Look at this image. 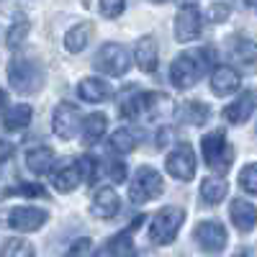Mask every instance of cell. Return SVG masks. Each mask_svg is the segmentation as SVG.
<instances>
[{"instance_id":"6da1fadb","label":"cell","mask_w":257,"mask_h":257,"mask_svg":"<svg viewBox=\"0 0 257 257\" xmlns=\"http://www.w3.org/2000/svg\"><path fill=\"white\" fill-rule=\"evenodd\" d=\"M213 57H216V52L211 47H203V49H196V52H183L180 57H175L173 67H170V80H173V85L178 90L193 88V85L201 80V75L213 64Z\"/></svg>"},{"instance_id":"7a4b0ae2","label":"cell","mask_w":257,"mask_h":257,"mask_svg":"<svg viewBox=\"0 0 257 257\" xmlns=\"http://www.w3.org/2000/svg\"><path fill=\"white\" fill-rule=\"evenodd\" d=\"M170 113H173V103L162 93H137L134 98H126L121 103V116L132 121H139L142 116L160 121L167 118Z\"/></svg>"},{"instance_id":"3957f363","label":"cell","mask_w":257,"mask_h":257,"mask_svg":"<svg viewBox=\"0 0 257 257\" xmlns=\"http://www.w3.org/2000/svg\"><path fill=\"white\" fill-rule=\"evenodd\" d=\"M41 64L31 57H18L8 64V80H11V88L21 95H29L34 93L39 85H41Z\"/></svg>"},{"instance_id":"277c9868","label":"cell","mask_w":257,"mask_h":257,"mask_svg":"<svg viewBox=\"0 0 257 257\" xmlns=\"http://www.w3.org/2000/svg\"><path fill=\"white\" fill-rule=\"evenodd\" d=\"M201 152H203V160L206 165L213 170V173H229V167H231V160H234V149L231 144L226 142L224 132H211L201 139Z\"/></svg>"},{"instance_id":"5b68a950","label":"cell","mask_w":257,"mask_h":257,"mask_svg":"<svg viewBox=\"0 0 257 257\" xmlns=\"http://www.w3.org/2000/svg\"><path fill=\"white\" fill-rule=\"evenodd\" d=\"M183 219H185V211L178 208V206L160 208L155 213V219H152V226H149V239H152L155 244H170V242H175Z\"/></svg>"},{"instance_id":"8992f818","label":"cell","mask_w":257,"mask_h":257,"mask_svg":"<svg viewBox=\"0 0 257 257\" xmlns=\"http://www.w3.org/2000/svg\"><path fill=\"white\" fill-rule=\"evenodd\" d=\"M160 193H162V175L149 165L139 167L134 175V183L128 185V198H132V203H147V201L157 198Z\"/></svg>"},{"instance_id":"52a82bcc","label":"cell","mask_w":257,"mask_h":257,"mask_svg":"<svg viewBox=\"0 0 257 257\" xmlns=\"http://www.w3.org/2000/svg\"><path fill=\"white\" fill-rule=\"evenodd\" d=\"M0 221L6 226L16 229V231H36L47 224V211L44 208H34V206H18V208H11L6 213H0Z\"/></svg>"},{"instance_id":"ba28073f","label":"cell","mask_w":257,"mask_h":257,"mask_svg":"<svg viewBox=\"0 0 257 257\" xmlns=\"http://www.w3.org/2000/svg\"><path fill=\"white\" fill-rule=\"evenodd\" d=\"M95 70L98 72H105L111 77H118L128 70V64H132V59H128V52L121 47V44H103L100 52L95 54Z\"/></svg>"},{"instance_id":"9c48e42d","label":"cell","mask_w":257,"mask_h":257,"mask_svg":"<svg viewBox=\"0 0 257 257\" xmlns=\"http://www.w3.org/2000/svg\"><path fill=\"white\" fill-rule=\"evenodd\" d=\"M203 31V18H201V11L196 3H185L180 6L178 11V18H175V36L178 41H193L198 39Z\"/></svg>"},{"instance_id":"30bf717a","label":"cell","mask_w":257,"mask_h":257,"mask_svg":"<svg viewBox=\"0 0 257 257\" xmlns=\"http://www.w3.org/2000/svg\"><path fill=\"white\" fill-rule=\"evenodd\" d=\"M198 247L208 254H221L224 247H226V229L219 224V221H201L193 231Z\"/></svg>"},{"instance_id":"8fae6325","label":"cell","mask_w":257,"mask_h":257,"mask_svg":"<svg viewBox=\"0 0 257 257\" xmlns=\"http://www.w3.org/2000/svg\"><path fill=\"white\" fill-rule=\"evenodd\" d=\"M165 165H167V173L178 180H193V175H196V155H193L190 144H178L167 155Z\"/></svg>"},{"instance_id":"7c38bea8","label":"cell","mask_w":257,"mask_h":257,"mask_svg":"<svg viewBox=\"0 0 257 257\" xmlns=\"http://www.w3.org/2000/svg\"><path fill=\"white\" fill-rule=\"evenodd\" d=\"M77 121H80V111L75 103H59L54 108V132L59 139H72L77 134Z\"/></svg>"},{"instance_id":"4fadbf2b","label":"cell","mask_w":257,"mask_h":257,"mask_svg":"<svg viewBox=\"0 0 257 257\" xmlns=\"http://www.w3.org/2000/svg\"><path fill=\"white\" fill-rule=\"evenodd\" d=\"M239 72L229 67V64H221V67H216L211 72V90L216 95H229L234 90H239Z\"/></svg>"},{"instance_id":"5bb4252c","label":"cell","mask_w":257,"mask_h":257,"mask_svg":"<svg viewBox=\"0 0 257 257\" xmlns=\"http://www.w3.org/2000/svg\"><path fill=\"white\" fill-rule=\"evenodd\" d=\"M254 105H257L254 90H244L231 105H226V108H224V118H226L229 123H244V121L252 116Z\"/></svg>"},{"instance_id":"9a60e30c","label":"cell","mask_w":257,"mask_h":257,"mask_svg":"<svg viewBox=\"0 0 257 257\" xmlns=\"http://www.w3.org/2000/svg\"><path fill=\"white\" fill-rule=\"evenodd\" d=\"M118 211H121L118 193L113 188H100L93 198V213L98 219H113Z\"/></svg>"},{"instance_id":"2e32d148","label":"cell","mask_w":257,"mask_h":257,"mask_svg":"<svg viewBox=\"0 0 257 257\" xmlns=\"http://www.w3.org/2000/svg\"><path fill=\"white\" fill-rule=\"evenodd\" d=\"M229 216L234 221V226H237L239 231H252L254 224H257V208L249 203V201H231V208H229Z\"/></svg>"},{"instance_id":"e0dca14e","label":"cell","mask_w":257,"mask_h":257,"mask_svg":"<svg viewBox=\"0 0 257 257\" xmlns=\"http://www.w3.org/2000/svg\"><path fill=\"white\" fill-rule=\"evenodd\" d=\"M134 62L142 72H155L157 70V44H155L152 36H144V39L137 41Z\"/></svg>"},{"instance_id":"ac0fdd59","label":"cell","mask_w":257,"mask_h":257,"mask_svg":"<svg viewBox=\"0 0 257 257\" xmlns=\"http://www.w3.org/2000/svg\"><path fill=\"white\" fill-rule=\"evenodd\" d=\"M77 93L82 100L88 103H103L111 98V88L105 80H98V77H85L80 85H77Z\"/></svg>"},{"instance_id":"d6986e66","label":"cell","mask_w":257,"mask_h":257,"mask_svg":"<svg viewBox=\"0 0 257 257\" xmlns=\"http://www.w3.org/2000/svg\"><path fill=\"white\" fill-rule=\"evenodd\" d=\"M103 257H137V247L132 242V229L111 237L108 244L103 247Z\"/></svg>"},{"instance_id":"ffe728a7","label":"cell","mask_w":257,"mask_h":257,"mask_svg":"<svg viewBox=\"0 0 257 257\" xmlns=\"http://www.w3.org/2000/svg\"><path fill=\"white\" fill-rule=\"evenodd\" d=\"M80 183H82V175H80L77 162H67L64 167H59L57 173H54V180H52L54 190H59V193H70V190H75Z\"/></svg>"},{"instance_id":"44dd1931","label":"cell","mask_w":257,"mask_h":257,"mask_svg":"<svg viewBox=\"0 0 257 257\" xmlns=\"http://www.w3.org/2000/svg\"><path fill=\"white\" fill-rule=\"evenodd\" d=\"M54 165V152L49 147H36V149H29V155H26V167L31 170L34 175H44L49 173Z\"/></svg>"},{"instance_id":"7402d4cb","label":"cell","mask_w":257,"mask_h":257,"mask_svg":"<svg viewBox=\"0 0 257 257\" xmlns=\"http://www.w3.org/2000/svg\"><path fill=\"white\" fill-rule=\"evenodd\" d=\"M31 123V105H13V108L6 111V118H3V126L6 132H24V128Z\"/></svg>"},{"instance_id":"603a6c76","label":"cell","mask_w":257,"mask_h":257,"mask_svg":"<svg viewBox=\"0 0 257 257\" xmlns=\"http://www.w3.org/2000/svg\"><path fill=\"white\" fill-rule=\"evenodd\" d=\"M105 128H108V118H105V113H93L82 121V139L85 144H95L103 134Z\"/></svg>"},{"instance_id":"cb8c5ba5","label":"cell","mask_w":257,"mask_h":257,"mask_svg":"<svg viewBox=\"0 0 257 257\" xmlns=\"http://www.w3.org/2000/svg\"><path fill=\"white\" fill-rule=\"evenodd\" d=\"M226 190H229V185H226L224 180H219V178H206V180L201 183V198H203L208 206L221 203L224 196H226Z\"/></svg>"},{"instance_id":"d4e9b609","label":"cell","mask_w":257,"mask_h":257,"mask_svg":"<svg viewBox=\"0 0 257 257\" xmlns=\"http://www.w3.org/2000/svg\"><path fill=\"white\" fill-rule=\"evenodd\" d=\"M88 39H90V24H80V26L67 31V36H64V47L77 54V52H82L85 47H88Z\"/></svg>"},{"instance_id":"484cf974","label":"cell","mask_w":257,"mask_h":257,"mask_svg":"<svg viewBox=\"0 0 257 257\" xmlns=\"http://www.w3.org/2000/svg\"><path fill=\"white\" fill-rule=\"evenodd\" d=\"M111 152H118V155H126V152H134L137 149V137L128 132V128H118V132L111 134Z\"/></svg>"},{"instance_id":"4316f807","label":"cell","mask_w":257,"mask_h":257,"mask_svg":"<svg viewBox=\"0 0 257 257\" xmlns=\"http://www.w3.org/2000/svg\"><path fill=\"white\" fill-rule=\"evenodd\" d=\"M180 113H183V118L188 121V123H206V118H208V105L206 103H201V100H188L183 108H180Z\"/></svg>"},{"instance_id":"83f0119b","label":"cell","mask_w":257,"mask_h":257,"mask_svg":"<svg viewBox=\"0 0 257 257\" xmlns=\"http://www.w3.org/2000/svg\"><path fill=\"white\" fill-rule=\"evenodd\" d=\"M231 54L237 57L239 62H244V64H252L257 59V44H254V41H249V39H234Z\"/></svg>"},{"instance_id":"f1b7e54d","label":"cell","mask_w":257,"mask_h":257,"mask_svg":"<svg viewBox=\"0 0 257 257\" xmlns=\"http://www.w3.org/2000/svg\"><path fill=\"white\" fill-rule=\"evenodd\" d=\"M0 257H34V247L26 239H8L3 244Z\"/></svg>"},{"instance_id":"f546056e","label":"cell","mask_w":257,"mask_h":257,"mask_svg":"<svg viewBox=\"0 0 257 257\" xmlns=\"http://www.w3.org/2000/svg\"><path fill=\"white\" fill-rule=\"evenodd\" d=\"M29 21H18V24H13L11 29H8V36H6V47H11V49H16L21 41L26 39V34H29Z\"/></svg>"},{"instance_id":"4dcf8cb0","label":"cell","mask_w":257,"mask_h":257,"mask_svg":"<svg viewBox=\"0 0 257 257\" xmlns=\"http://www.w3.org/2000/svg\"><path fill=\"white\" fill-rule=\"evenodd\" d=\"M239 185H242L247 193L257 196V162L247 165V167L242 170V173H239Z\"/></svg>"},{"instance_id":"1f68e13d","label":"cell","mask_w":257,"mask_h":257,"mask_svg":"<svg viewBox=\"0 0 257 257\" xmlns=\"http://www.w3.org/2000/svg\"><path fill=\"white\" fill-rule=\"evenodd\" d=\"M67 257H95V244H93V239H77V242H72Z\"/></svg>"},{"instance_id":"d6a6232c","label":"cell","mask_w":257,"mask_h":257,"mask_svg":"<svg viewBox=\"0 0 257 257\" xmlns=\"http://www.w3.org/2000/svg\"><path fill=\"white\" fill-rule=\"evenodd\" d=\"M77 167H80L82 183H93V180H95V170H98V165H95L93 157H80V160H77Z\"/></svg>"},{"instance_id":"836d02e7","label":"cell","mask_w":257,"mask_h":257,"mask_svg":"<svg viewBox=\"0 0 257 257\" xmlns=\"http://www.w3.org/2000/svg\"><path fill=\"white\" fill-rule=\"evenodd\" d=\"M6 196H41L44 198L47 196V190L41 188V185H36V183H31V185H18V188H11Z\"/></svg>"},{"instance_id":"e575fe53","label":"cell","mask_w":257,"mask_h":257,"mask_svg":"<svg viewBox=\"0 0 257 257\" xmlns=\"http://www.w3.org/2000/svg\"><path fill=\"white\" fill-rule=\"evenodd\" d=\"M123 3H98V11L105 16V18H118L123 13Z\"/></svg>"},{"instance_id":"d590c367","label":"cell","mask_w":257,"mask_h":257,"mask_svg":"<svg viewBox=\"0 0 257 257\" xmlns=\"http://www.w3.org/2000/svg\"><path fill=\"white\" fill-rule=\"evenodd\" d=\"M229 11H231V8H229L226 3H224V6H221V3H213V6H211V21H216V24H219V21H224V18L229 16Z\"/></svg>"},{"instance_id":"8d00e7d4","label":"cell","mask_w":257,"mask_h":257,"mask_svg":"<svg viewBox=\"0 0 257 257\" xmlns=\"http://www.w3.org/2000/svg\"><path fill=\"white\" fill-rule=\"evenodd\" d=\"M108 173H111V180H116V183H121L123 178H126V165L123 162H111V170H108Z\"/></svg>"},{"instance_id":"74e56055","label":"cell","mask_w":257,"mask_h":257,"mask_svg":"<svg viewBox=\"0 0 257 257\" xmlns=\"http://www.w3.org/2000/svg\"><path fill=\"white\" fill-rule=\"evenodd\" d=\"M13 152H16V147H13L11 142H6V139H0V165H3V162H8Z\"/></svg>"},{"instance_id":"f35d334b","label":"cell","mask_w":257,"mask_h":257,"mask_svg":"<svg viewBox=\"0 0 257 257\" xmlns=\"http://www.w3.org/2000/svg\"><path fill=\"white\" fill-rule=\"evenodd\" d=\"M3 105H6V93L0 90V108H3Z\"/></svg>"},{"instance_id":"ab89813d","label":"cell","mask_w":257,"mask_h":257,"mask_svg":"<svg viewBox=\"0 0 257 257\" xmlns=\"http://www.w3.org/2000/svg\"><path fill=\"white\" fill-rule=\"evenodd\" d=\"M234 257H249V254H234Z\"/></svg>"}]
</instances>
